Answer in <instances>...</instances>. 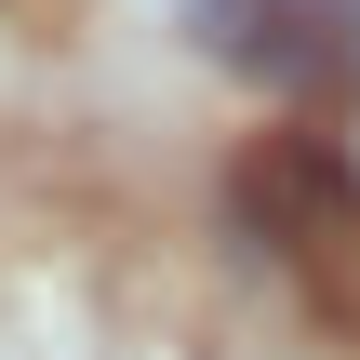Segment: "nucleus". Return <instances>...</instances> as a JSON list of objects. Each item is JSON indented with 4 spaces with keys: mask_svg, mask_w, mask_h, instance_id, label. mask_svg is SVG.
<instances>
[{
    "mask_svg": "<svg viewBox=\"0 0 360 360\" xmlns=\"http://www.w3.org/2000/svg\"><path fill=\"white\" fill-rule=\"evenodd\" d=\"M227 214H240L254 254H347L360 240V174H347V147H321V134H267L227 174Z\"/></svg>",
    "mask_w": 360,
    "mask_h": 360,
    "instance_id": "f257e3e1",
    "label": "nucleus"
},
{
    "mask_svg": "<svg viewBox=\"0 0 360 360\" xmlns=\"http://www.w3.org/2000/svg\"><path fill=\"white\" fill-rule=\"evenodd\" d=\"M187 13H200V27H227V13H240V0H187Z\"/></svg>",
    "mask_w": 360,
    "mask_h": 360,
    "instance_id": "f03ea898",
    "label": "nucleus"
}]
</instances>
